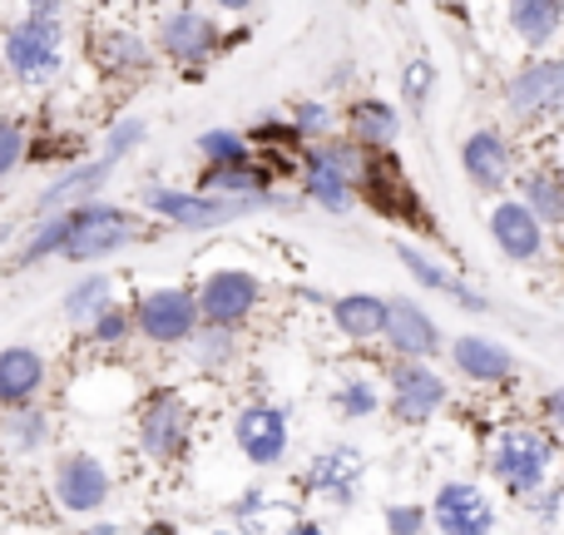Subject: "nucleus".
Listing matches in <instances>:
<instances>
[{
    "label": "nucleus",
    "mask_w": 564,
    "mask_h": 535,
    "mask_svg": "<svg viewBox=\"0 0 564 535\" xmlns=\"http://www.w3.org/2000/svg\"><path fill=\"white\" fill-rule=\"evenodd\" d=\"M490 477L520 501H530L555 481V437L540 427H506L490 447Z\"/></svg>",
    "instance_id": "1"
},
{
    "label": "nucleus",
    "mask_w": 564,
    "mask_h": 535,
    "mask_svg": "<svg viewBox=\"0 0 564 535\" xmlns=\"http://www.w3.org/2000/svg\"><path fill=\"white\" fill-rule=\"evenodd\" d=\"M0 69L20 85H50L65 69V30L59 20H10L0 30Z\"/></svg>",
    "instance_id": "2"
},
{
    "label": "nucleus",
    "mask_w": 564,
    "mask_h": 535,
    "mask_svg": "<svg viewBox=\"0 0 564 535\" xmlns=\"http://www.w3.org/2000/svg\"><path fill=\"white\" fill-rule=\"evenodd\" d=\"M139 238V224L129 218V208L109 204V199H89V204L69 208V238L59 248V258L69 264H99V258L119 254Z\"/></svg>",
    "instance_id": "3"
},
{
    "label": "nucleus",
    "mask_w": 564,
    "mask_h": 535,
    "mask_svg": "<svg viewBox=\"0 0 564 535\" xmlns=\"http://www.w3.org/2000/svg\"><path fill=\"white\" fill-rule=\"evenodd\" d=\"M194 308H198V328L238 332L258 308H263V278L248 268H218L198 282Z\"/></svg>",
    "instance_id": "4"
},
{
    "label": "nucleus",
    "mask_w": 564,
    "mask_h": 535,
    "mask_svg": "<svg viewBox=\"0 0 564 535\" xmlns=\"http://www.w3.org/2000/svg\"><path fill=\"white\" fill-rule=\"evenodd\" d=\"M500 95H506L510 119H520V125H545V119H555L560 105H564V65L555 55L525 60V65L506 79Z\"/></svg>",
    "instance_id": "5"
},
{
    "label": "nucleus",
    "mask_w": 564,
    "mask_h": 535,
    "mask_svg": "<svg viewBox=\"0 0 564 535\" xmlns=\"http://www.w3.org/2000/svg\"><path fill=\"white\" fill-rule=\"evenodd\" d=\"M129 322H134V332L144 342H154V347H184V342H194V332H198L194 292L188 288L144 292V298L134 302V312H129Z\"/></svg>",
    "instance_id": "6"
},
{
    "label": "nucleus",
    "mask_w": 564,
    "mask_h": 535,
    "mask_svg": "<svg viewBox=\"0 0 564 535\" xmlns=\"http://www.w3.org/2000/svg\"><path fill=\"white\" fill-rule=\"evenodd\" d=\"M496 521V501L476 481H441L436 501L426 506V526H436L441 535H490Z\"/></svg>",
    "instance_id": "7"
},
{
    "label": "nucleus",
    "mask_w": 564,
    "mask_h": 535,
    "mask_svg": "<svg viewBox=\"0 0 564 535\" xmlns=\"http://www.w3.org/2000/svg\"><path fill=\"white\" fill-rule=\"evenodd\" d=\"M263 204H224V199H204V194H194V189H169V184L144 189V208L174 228H218V224H234L248 208H263Z\"/></svg>",
    "instance_id": "8"
},
{
    "label": "nucleus",
    "mask_w": 564,
    "mask_h": 535,
    "mask_svg": "<svg viewBox=\"0 0 564 535\" xmlns=\"http://www.w3.org/2000/svg\"><path fill=\"white\" fill-rule=\"evenodd\" d=\"M387 347L397 352L401 362H431L441 347H446V332L431 318L426 302L416 298H387V328H381Z\"/></svg>",
    "instance_id": "9"
},
{
    "label": "nucleus",
    "mask_w": 564,
    "mask_h": 535,
    "mask_svg": "<svg viewBox=\"0 0 564 535\" xmlns=\"http://www.w3.org/2000/svg\"><path fill=\"white\" fill-rule=\"evenodd\" d=\"M109 496H115V477L89 451H75V457H65L55 467V501L69 516H99L109 506Z\"/></svg>",
    "instance_id": "10"
},
{
    "label": "nucleus",
    "mask_w": 564,
    "mask_h": 535,
    "mask_svg": "<svg viewBox=\"0 0 564 535\" xmlns=\"http://www.w3.org/2000/svg\"><path fill=\"white\" fill-rule=\"evenodd\" d=\"M446 402H451V387L431 362H397V372H391V411H397V421L421 427Z\"/></svg>",
    "instance_id": "11"
},
{
    "label": "nucleus",
    "mask_w": 564,
    "mask_h": 535,
    "mask_svg": "<svg viewBox=\"0 0 564 535\" xmlns=\"http://www.w3.org/2000/svg\"><path fill=\"white\" fill-rule=\"evenodd\" d=\"M139 447H144V457L159 461V467H169V461L184 457V447H188L184 397H174V392H154V397L144 402V411H139Z\"/></svg>",
    "instance_id": "12"
},
{
    "label": "nucleus",
    "mask_w": 564,
    "mask_h": 535,
    "mask_svg": "<svg viewBox=\"0 0 564 535\" xmlns=\"http://www.w3.org/2000/svg\"><path fill=\"white\" fill-rule=\"evenodd\" d=\"M234 441L253 467H278L288 457V441H292V421L282 407H268V402H253L234 417Z\"/></svg>",
    "instance_id": "13"
},
{
    "label": "nucleus",
    "mask_w": 564,
    "mask_h": 535,
    "mask_svg": "<svg viewBox=\"0 0 564 535\" xmlns=\"http://www.w3.org/2000/svg\"><path fill=\"white\" fill-rule=\"evenodd\" d=\"M490 244L510 258V264H540L550 248V234L540 228V218L530 214L520 199H500L490 208Z\"/></svg>",
    "instance_id": "14"
},
{
    "label": "nucleus",
    "mask_w": 564,
    "mask_h": 535,
    "mask_svg": "<svg viewBox=\"0 0 564 535\" xmlns=\"http://www.w3.org/2000/svg\"><path fill=\"white\" fill-rule=\"evenodd\" d=\"M460 169L480 194H500L516 179V145L500 129H470L460 145Z\"/></svg>",
    "instance_id": "15"
},
{
    "label": "nucleus",
    "mask_w": 564,
    "mask_h": 535,
    "mask_svg": "<svg viewBox=\"0 0 564 535\" xmlns=\"http://www.w3.org/2000/svg\"><path fill=\"white\" fill-rule=\"evenodd\" d=\"M159 50H164L174 65H204L218 50V25L194 6L164 10V20H159Z\"/></svg>",
    "instance_id": "16"
},
{
    "label": "nucleus",
    "mask_w": 564,
    "mask_h": 535,
    "mask_svg": "<svg viewBox=\"0 0 564 535\" xmlns=\"http://www.w3.org/2000/svg\"><path fill=\"white\" fill-rule=\"evenodd\" d=\"M451 367L476 387H500V382L516 377L520 362L506 342L486 338V332H460V338H451Z\"/></svg>",
    "instance_id": "17"
},
{
    "label": "nucleus",
    "mask_w": 564,
    "mask_h": 535,
    "mask_svg": "<svg viewBox=\"0 0 564 535\" xmlns=\"http://www.w3.org/2000/svg\"><path fill=\"white\" fill-rule=\"evenodd\" d=\"M45 387V357L30 342H10L0 347V407H30Z\"/></svg>",
    "instance_id": "18"
},
{
    "label": "nucleus",
    "mask_w": 564,
    "mask_h": 535,
    "mask_svg": "<svg viewBox=\"0 0 564 535\" xmlns=\"http://www.w3.org/2000/svg\"><path fill=\"white\" fill-rule=\"evenodd\" d=\"M109 174H115V164H109V159H95V164L65 169V174H59L55 184H50L45 194L35 199V214L50 218V214H69V208L89 204V199H99V189H105Z\"/></svg>",
    "instance_id": "19"
},
{
    "label": "nucleus",
    "mask_w": 564,
    "mask_h": 535,
    "mask_svg": "<svg viewBox=\"0 0 564 535\" xmlns=\"http://www.w3.org/2000/svg\"><path fill=\"white\" fill-rule=\"evenodd\" d=\"M506 25H510V35L525 50H535V60H540L560 40L564 6L560 0H516V6H506Z\"/></svg>",
    "instance_id": "20"
},
{
    "label": "nucleus",
    "mask_w": 564,
    "mask_h": 535,
    "mask_svg": "<svg viewBox=\"0 0 564 535\" xmlns=\"http://www.w3.org/2000/svg\"><path fill=\"white\" fill-rule=\"evenodd\" d=\"M347 119H351V145L361 154H391V145L401 135L397 105H387V99H357Z\"/></svg>",
    "instance_id": "21"
},
{
    "label": "nucleus",
    "mask_w": 564,
    "mask_h": 535,
    "mask_svg": "<svg viewBox=\"0 0 564 535\" xmlns=\"http://www.w3.org/2000/svg\"><path fill=\"white\" fill-rule=\"evenodd\" d=\"M397 258H401V268H406L411 278L421 282V288H431V292H446V298H451V302H460V308H466V312H490V302L480 298V292H470L466 282L456 278V272H451V268H441L436 258H426V254H421V248L397 244Z\"/></svg>",
    "instance_id": "22"
},
{
    "label": "nucleus",
    "mask_w": 564,
    "mask_h": 535,
    "mask_svg": "<svg viewBox=\"0 0 564 535\" xmlns=\"http://www.w3.org/2000/svg\"><path fill=\"white\" fill-rule=\"evenodd\" d=\"M332 328L351 342H377L387 328V298L377 292H347V298L332 302Z\"/></svg>",
    "instance_id": "23"
},
{
    "label": "nucleus",
    "mask_w": 564,
    "mask_h": 535,
    "mask_svg": "<svg viewBox=\"0 0 564 535\" xmlns=\"http://www.w3.org/2000/svg\"><path fill=\"white\" fill-rule=\"evenodd\" d=\"M307 481L322 491L327 501H337V506H347L351 496H357V481H361V457L351 447H332L322 451L317 461L307 467Z\"/></svg>",
    "instance_id": "24"
},
{
    "label": "nucleus",
    "mask_w": 564,
    "mask_h": 535,
    "mask_svg": "<svg viewBox=\"0 0 564 535\" xmlns=\"http://www.w3.org/2000/svg\"><path fill=\"white\" fill-rule=\"evenodd\" d=\"M95 60L105 75H139V69L154 65V50L139 30H105L95 40Z\"/></svg>",
    "instance_id": "25"
},
{
    "label": "nucleus",
    "mask_w": 564,
    "mask_h": 535,
    "mask_svg": "<svg viewBox=\"0 0 564 535\" xmlns=\"http://www.w3.org/2000/svg\"><path fill=\"white\" fill-rule=\"evenodd\" d=\"M302 194H307V204L327 208V214H347L357 204V179L337 174V169L317 164V159H302Z\"/></svg>",
    "instance_id": "26"
},
{
    "label": "nucleus",
    "mask_w": 564,
    "mask_h": 535,
    "mask_svg": "<svg viewBox=\"0 0 564 535\" xmlns=\"http://www.w3.org/2000/svg\"><path fill=\"white\" fill-rule=\"evenodd\" d=\"M516 194H520V204L540 218V228H545V234L564 218V199H560L555 169H525V174H516Z\"/></svg>",
    "instance_id": "27"
},
{
    "label": "nucleus",
    "mask_w": 564,
    "mask_h": 535,
    "mask_svg": "<svg viewBox=\"0 0 564 535\" xmlns=\"http://www.w3.org/2000/svg\"><path fill=\"white\" fill-rule=\"evenodd\" d=\"M105 308H115V278H109V272H85V278H75L65 302H59V312H65L69 322H79V328H89Z\"/></svg>",
    "instance_id": "28"
},
{
    "label": "nucleus",
    "mask_w": 564,
    "mask_h": 535,
    "mask_svg": "<svg viewBox=\"0 0 564 535\" xmlns=\"http://www.w3.org/2000/svg\"><path fill=\"white\" fill-rule=\"evenodd\" d=\"M0 441H6L10 451H20V457H30V451L50 447V417L30 402V407H15L6 421H0Z\"/></svg>",
    "instance_id": "29"
},
{
    "label": "nucleus",
    "mask_w": 564,
    "mask_h": 535,
    "mask_svg": "<svg viewBox=\"0 0 564 535\" xmlns=\"http://www.w3.org/2000/svg\"><path fill=\"white\" fill-rule=\"evenodd\" d=\"M194 149L204 154V169H243V164H253V154H248V145H243L238 129H204V135L194 139Z\"/></svg>",
    "instance_id": "30"
},
{
    "label": "nucleus",
    "mask_w": 564,
    "mask_h": 535,
    "mask_svg": "<svg viewBox=\"0 0 564 535\" xmlns=\"http://www.w3.org/2000/svg\"><path fill=\"white\" fill-rule=\"evenodd\" d=\"M194 362L204 372H224L238 362V332L228 328H198L194 332Z\"/></svg>",
    "instance_id": "31"
},
{
    "label": "nucleus",
    "mask_w": 564,
    "mask_h": 535,
    "mask_svg": "<svg viewBox=\"0 0 564 535\" xmlns=\"http://www.w3.org/2000/svg\"><path fill=\"white\" fill-rule=\"evenodd\" d=\"M292 135L307 139V145H322V139H332V129H337V109L327 105V99H302L297 109H292Z\"/></svg>",
    "instance_id": "32"
},
{
    "label": "nucleus",
    "mask_w": 564,
    "mask_h": 535,
    "mask_svg": "<svg viewBox=\"0 0 564 535\" xmlns=\"http://www.w3.org/2000/svg\"><path fill=\"white\" fill-rule=\"evenodd\" d=\"M332 407H337L347 421H367L371 411L381 407V392H377V382L371 377H351V382H341V387L332 392Z\"/></svg>",
    "instance_id": "33"
},
{
    "label": "nucleus",
    "mask_w": 564,
    "mask_h": 535,
    "mask_svg": "<svg viewBox=\"0 0 564 535\" xmlns=\"http://www.w3.org/2000/svg\"><path fill=\"white\" fill-rule=\"evenodd\" d=\"M65 238H69V214H50V218H40V228L25 238V248H20V264H40V258H50V254H59L65 248Z\"/></svg>",
    "instance_id": "34"
},
{
    "label": "nucleus",
    "mask_w": 564,
    "mask_h": 535,
    "mask_svg": "<svg viewBox=\"0 0 564 535\" xmlns=\"http://www.w3.org/2000/svg\"><path fill=\"white\" fill-rule=\"evenodd\" d=\"M144 139H149V125H144L139 115H129V119H119V125L109 129V139H105V149H99V159H109V164L119 169V159L134 154V149L144 145Z\"/></svg>",
    "instance_id": "35"
},
{
    "label": "nucleus",
    "mask_w": 564,
    "mask_h": 535,
    "mask_svg": "<svg viewBox=\"0 0 564 535\" xmlns=\"http://www.w3.org/2000/svg\"><path fill=\"white\" fill-rule=\"evenodd\" d=\"M436 89V65L431 60H411L406 75H401V95H406V109H426V95Z\"/></svg>",
    "instance_id": "36"
},
{
    "label": "nucleus",
    "mask_w": 564,
    "mask_h": 535,
    "mask_svg": "<svg viewBox=\"0 0 564 535\" xmlns=\"http://www.w3.org/2000/svg\"><path fill=\"white\" fill-rule=\"evenodd\" d=\"M129 308H105L95 322H89V342L95 347H119V342H129Z\"/></svg>",
    "instance_id": "37"
},
{
    "label": "nucleus",
    "mask_w": 564,
    "mask_h": 535,
    "mask_svg": "<svg viewBox=\"0 0 564 535\" xmlns=\"http://www.w3.org/2000/svg\"><path fill=\"white\" fill-rule=\"evenodd\" d=\"M25 149H30L25 129H20L15 119L0 115V179H10L20 164H25Z\"/></svg>",
    "instance_id": "38"
},
{
    "label": "nucleus",
    "mask_w": 564,
    "mask_h": 535,
    "mask_svg": "<svg viewBox=\"0 0 564 535\" xmlns=\"http://www.w3.org/2000/svg\"><path fill=\"white\" fill-rule=\"evenodd\" d=\"M381 521H387V535H421L426 531V506H411V501L401 506L397 501V506L381 511Z\"/></svg>",
    "instance_id": "39"
},
{
    "label": "nucleus",
    "mask_w": 564,
    "mask_h": 535,
    "mask_svg": "<svg viewBox=\"0 0 564 535\" xmlns=\"http://www.w3.org/2000/svg\"><path fill=\"white\" fill-rule=\"evenodd\" d=\"M560 417H564V397H560V392H545V427H540V431H550V437H555Z\"/></svg>",
    "instance_id": "40"
},
{
    "label": "nucleus",
    "mask_w": 564,
    "mask_h": 535,
    "mask_svg": "<svg viewBox=\"0 0 564 535\" xmlns=\"http://www.w3.org/2000/svg\"><path fill=\"white\" fill-rule=\"evenodd\" d=\"M288 535H327V531H322V526H317V521H297V526H292Z\"/></svg>",
    "instance_id": "41"
}]
</instances>
